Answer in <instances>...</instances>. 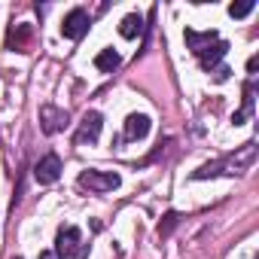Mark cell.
Segmentation results:
<instances>
[{
    "label": "cell",
    "mask_w": 259,
    "mask_h": 259,
    "mask_svg": "<svg viewBox=\"0 0 259 259\" xmlns=\"http://www.w3.org/2000/svg\"><path fill=\"white\" fill-rule=\"evenodd\" d=\"M177 223H180V213H177V210L165 213V217H162V223H159V235H162V238H168V235L177 229Z\"/></svg>",
    "instance_id": "cell-15"
},
{
    "label": "cell",
    "mask_w": 259,
    "mask_h": 259,
    "mask_svg": "<svg viewBox=\"0 0 259 259\" xmlns=\"http://www.w3.org/2000/svg\"><path fill=\"white\" fill-rule=\"evenodd\" d=\"M250 113H253V85H244V104H241V110L232 116V122H235V125H244Z\"/></svg>",
    "instance_id": "cell-13"
},
{
    "label": "cell",
    "mask_w": 259,
    "mask_h": 259,
    "mask_svg": "<svg viewBox=\"0 0 259 259\" xmlns=\"http://www.w3.org/2000/svg\"><path fill=\"white\" fill-rule=\"evenodd\" d=\"M52 256H55V253H43V256H40V259H52Z\"/></svg>",
    "instance_id": "cell-18"
},
{
    "label": "cell",
    "mask_w": 259,
    "mask_h": 259,
    "mask_svg": "<svg viewBox=\"0 0 259 259\" xmlns=\"http://www.w3.org/2000/svg\"><path fill=\"white\" fill-rule=\"evenodd\" d=\"M89 25H92V19H89L85 10H70L64 16V22H61V34L67 40H82L89 34Z\"/></svg>",
    "instance_id": "cell-4"
},
{
    "label": "cell",
    "mask_w": 259,
    "mask_h": 259,
    "mask_svg": "<svg viewBox=\"0 0 259 259\" xmlns=\"http://www.w3.org/2000/svg\"><path fill=\"white\" fill-rule=\"evenodd\" d=\"M150 116H144V113H132L125 119V141H141V138H147L150 135Z\"/></svg>",
    "instance_id": "cell-9"
},
{
    "label": "cell",
    "mask_w": 259,
    "mask_h": 259,
    "mask_svg": "<svg viewBox=\"0 0 259 259\" xmlns=\"http://www.w3.org/2000/svg\"><path fill=\"white\" fill-rule=\"evenodd\" d=\"M82 244H85V241H82V232H79L76 226H64V229H58V235H55V250H52V253H55L58 259H73Z\"/></svg>",
    "instance_id": "cell-2"
},
{
    "label": "cell",
    "mask_w": 259,
    "mask_h": 259,
    "mask_svg": "<svg viewBox=\"0 0 259 259\" xmlns=\"http://www.w3.org/2000/svg\"><path fill=\"white\" fill-rule=\"evenodd\" d=\"M28 37H31V25H19V31H13V34H10V43H7V46H10L13 52H16V49H19V52H25Z\"/></svg>",
    "instance_id": "cell-14"
},
{
    "label": "cell",
    "mask_w": 259,
    "mask_h": 259,
    "mask_svg": "<svg viewBox=\"0 0 259 259\" xmlns=\"http://www.w3.org/2000/svg\"><path fill=\"white\" fill-rule=\"evenodd\" d=\"M40 128L46 135H55V132H64L67 128V110H58L52 104L40 107Z\"/></svg>",
    "instance_id": "cell-6"
},
{
    "label": "cell",
    "mask_w": 259,
    "mask_h": 259,
    "mask_svg": "<svg viewBox=\"0 0 259 259\" xmlns=\"http://www.w3.org/2000/svg\"><path fill=\"white\" fill-rule=\"evenodd\" d=\"M229 73H232V70H229V67H223V64H220V67H213V79H217V82H226V79H229Z\"/></svg>",
    "instance_id": "cell-17"
},
{
    "label": "cell",
    "mask_w": 259,
    "mask_h": 259,
    "mask_svg": "<svg viewBox=\"0 0 259 259\" xmlns=\"http://www.w3.org/2000/svg\"><path fill=\"white\" fill-rule=\"evenodd\" d=\"M119 61H122V58H119L116 49H101V52L95 55V67L104 70V73H113V70L119 67Z\"/></svg>",
    "instance_id": "cell-12"
},
{
    "label": "cell",
    "mask_w": 259,
    "mask_h": 259,
    "mask_svg": "<svg viewBox=\"0 0 259 259\" xmlns=\"http://www.w3.org/2000/svg\"><path fill=\"white\" fill-rule=\"evenodd\" d=\"M253 7H256L253 0H241V4H232V7H229V16H232V19H244V16L253 13Z\"/></svg>",
    "instance_id": "cell-16"
},
{
    "label": "cell",
    "mask_w": 259,
    "mask_h": 259,
    "mask_svg": "<svg viewBox=\"0 0 259 259\" xmlns=\"http://www.w3.org/2000/svg\"><path fill=\"white\" fill-rule=\"evenodd\" d=\"M183 37H186V46H189L195 55H198L204 46H210L213 40H220V37H217V31H204V34H198V31H192V28H186V34H183Z\"/></svg>",
    "instance_id": "cell-10"
},
{
    "label": "cell",
    "mask_w": 259,
    "mask_h": 259,
    "mask_svg": "<svg viewBox=\"0 0 259 259\" xmlns=\"http://www.w3.org/2000/svg\"><path fill=\"white\" fill-rule=\"evenodd\" d=\"M253 156H256V147L253 144H244L241 156H232V159H223V162H210V165H201L192 177L195 180H207V177H217V174H238L241 168L253 165Z\"/></svg>",
    "instance_id": "cell-1"
},
{
    "label": "cell",
    "mask_w": 259,
    "mask_h": 259,
    "mask_svg": "<svg viewBox=\"0 0 259 259\" xmlns=\"http://www.w3.org/2000/svg\"><path fill=\"white\" fill-rule=\"evenodd\" d=\"M226 52H229V43H226V40H213L210 46H204V49L198 52V61H201L204 70H213V67H220V61H223Z\"/></svg>",
    "instance_id": "cell-8"
},
{
    "label": "cell",
    "mask_w": 259,
    "mask_h": 259,
    "mask_svg": "<svg viewBox=\"0 0 259 259\" xmlns=\"http://www.w3.org/2000/svg\"><path fill=\"white\" fill-rule=\"evenodd\" d=\"M101 125H104V116H101L98 110H89V113L82 116V122H79L76 144H79V147H82V144H95L98 135H101Z\"/></svg>",
    "instance_id": "cell-5"
},
{
    "label": "cell",
    "mask_w": 259,
    "mask_h": 259,
    "mask_svg": "<svg viewBox=\"0 0 259 259\" xmlns=\"http://www.w3.org/2000/svg\"><path fill=\"white\" fill-rule=\"evenodd\" d=\"M141 31H144V16H138V13L125 16V19H122V25H119V34H122L125 40H135Z\"/></svg>",
    "instance_id": "cell-11"
},
{
    "label": "cell",
    "mask_w": 259,
    "mask_h": 259,
    "mask_svg": "<svg viewBox=\"0 0 259 259\" xmlns=\"http://www.w3.org/2000/svg\"><path fill=\"white\" fill-rule=\"evenodd\" d=\"M34 177H37V183H55L58 177H61V159L55 156V153H49V156H43L37 165H34Z\"/></svg>",
    "instance_id": "cell-7"
},
{
    "label": "cell",
    "mask_w": 259,
    "mask_h": 259,
    "mask_svg": "<svg viewBox=\"0 0 259 259\" xmlns=\"http://www.w3.org/2000/svg\"><path fill=\"white\" fill-rule=\"evenodd\" d=\"M79 186L92 189V192H113L119 186V174H113V171H82Z\"/></svg>",
    "instance_id": "cell-3"
},
{
    "label": "cell",
    "mask_w": 259,
    "mask_h": 259,
    "mask_svg": "<svg viewBox=\"0 0 259 259\" xmlns=\"http://www.w3.org/2000/svg\"><path fill=\"white\" fill-rule=\"evenodd\" d=\"M16 259H19V256H16Z\"/></svg>",
    "instance_id": "cell-19"
}]
</instances>
